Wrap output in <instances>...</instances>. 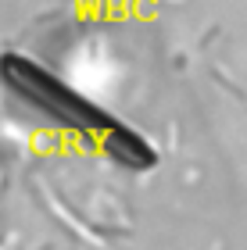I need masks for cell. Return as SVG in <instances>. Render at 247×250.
I'll return each instance as SVG.
<instances>
[{
  "label": "cell",
  "instance_id": "6da1fadb",
  "mask_svg": "<svg viewBox=\"0 0 247 250\" xmlns=\"http://www.w3.org/2000/svg\"><path fill=\"white\" fill-rule=\"evenodd\" d=\"M0 75L11 83V89L25 100L29 107L43 111L50 122L65 125L68 132H79L86 136L93 146H104L111 157H118V161H129V165H151V143H143L140 136L126 132L122 125L104 115V111H97L90 104L86 97H79L68 83H61V79H54L50 72H43L40 64H32L25 58H0Z\"/></svg>",
  "mask_w": 247,
  "mask_h": 250
}]
</instances>
